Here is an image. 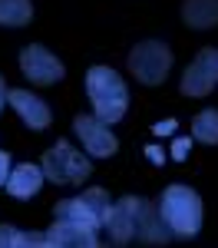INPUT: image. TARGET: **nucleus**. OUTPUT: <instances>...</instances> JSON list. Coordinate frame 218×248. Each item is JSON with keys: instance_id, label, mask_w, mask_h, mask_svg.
Here are the masks:
<instances>
[{"instance_id": "10", "label": "nucleus", "mask_w": 218, "mask_h": 248, "mask_svg": "<svg viewBox=\"0 0 218 248\" xmlns=\"http://www.w3.org/2000/svg\"><path fill=\"white\" fill-rule=\"evenodd\" d=\"M46 245L50 248H96L99 245V232L89 225H79L70 218H57L46 229Z\"/></svg>"}, {"instance_id": "13", "label": "nucleus", "mask_w": 218, "mask_h": 248, "mask_svg": "<svg viewBox=\"0 0 218 248\" xmlns=\"http://www.w3.org/2000/svg\"><path fill=\"white\" fill-rule=\"evenodd\" d=\"M182 20L192 30L218 27V0H182Z\"/></svg>"}, {"instance_id": "16", "label": "nucleus", "mask_w": 218, "mask_h": 248, "mask_svg": "<svg viewBox=\"0 0 218 248\" xmlns=\"http://www.w3.org/2000/svg\"><path fill=\"white\" fill-rule=\"evenodd\" d=\"M33 20V3L30 0H0V27H27Z\"/></svg>"}, {"instance_id": "5", "label": "nucleus", "mask_w": 218, "mask_h": 248, "mask_svg": "<svg viewBox=\"0 0 218 248\" xmlns=\"http://www.w3.org/2000/svg\"><path fill=\"white\" fill-rule=\"evenodd\" d=\"M119 202L132 215V242H139V245H169L172 242V232L162 222L159 205H152L149 199H139V195H122Z\"/></svg>"}, {"instance_id": "1", "label": "nucleus", "mask_w": 218, "mask_h": 248, "mask_svg": "<svg viewBox=\"0 0 218 248\" xmlns=\"http://www.w3.org/2000/svg\"><path fill=\"white\" fill-rule=\"evenodd\" d=\"M159 215L169 225L172 238H195L202 232V195L189 189L185 182H172L162 192Z\"/></svg>"}, {"instance_id": "12", "label": "nucleus", "mask_w": 218, "mask_h": 248, "mask_svg": "<svg viewBox=\"0 0 218 248\" xmlns=\"http://www.w3.org/2000/svg\"><path fill=\"white\" fill-rule=\"evenodd\" d=\"M43 166H30V162H23V166H14L10 175H7V186L3 189L10 192L14 199H33L40 189H43Z\"/></svg>"}, {"instance_id": "9", "label": "nucleus", "mask_w": 218, "mask_h": 248, "mask_svg": "<svg viewBox=\"0 0 218 248\" xmlns=\"http://www.w3.org/2000/svg\"><path fill=\"white\" fill-rule=\"evenodd\" d=\"M73 133L83 139L86 153L96 155V159H109V155H116V149H119V139L109 133V123H102L96 113L93 116H76V119H73Z\"/></svg>"}, {"instance_id": "19", "label": "nucleus", "mask_w": 218, "mask_h": 248, "mask_svg": "<svg viewBox=\"0 0 218 248\" xmlns=\"http://www.w3.org/2000/svg\"><path fill=\"white\" fill-rule=\"evenodd\" d=\"M178 129V119H165V123H156L149 133H156V136H169V133H175Z\"/></svg>"}, {"instance_id": "15", "label": "nucleus", "mask_w": 218, "mask_h": 248, "mask_svg": "<svg viewBox=\"0 0 218 248\" xmlns=\"http://www.w3.org/2000/svg\"><path fill=\"white\" fill-rule=\"evenodd\" d=\"M0 248H50L46 232H20L14 225H0Z\"/></svg>"}, {"instance_id": "8", "label": "nucleus", "mask_w": 218, "mask_h": 248, "mask_svg": "<svg viewBox=\"0 0 218 248\" xmlns=\"http://www.w3.org/2000/svg\"><path fill=\"white\" fill-rule=\"evenodd\" d=\"M20 70H23V77L30 79V83H37V86H53V83H59V79L66 77L59 57L50 53L46 46H40V43H30V46L20 50Z\"/></svg>"}, {"instance_id": "17", "label": "nucleus", "mask_w": 218, "mask_h": 248, "mask_svg": "<svg viewBox=\"0 0 218 248\" xmlns=\"http://www.w3.org/2000/svg\"><path fill=\"white\" fill-rule=\"evenodd\" d=\"M192 139L205 146H218V109H202L192 119Z\"/></svg>"}, {"instance_id": "2", "label": "nucleus", "mask_w": 218, "mask_h": 248, "mask_svg": "<svg viewBox=\"0 0 218 248\" xmlns=\"http://www.w3.org/2000/svg\"><path fill=\"white\" fill-rule=\"evenodd\" d=\"M86 96L93 103V113L102 123H119L126 109H129V90H126V79L119 77L116 70L109 66H89L86 70Z\"/></svg>"}, {"instance_id": "3", "label": "nucleus", "mask_w": 218, "mask_h": 248, "mask_svg": "<svg viewBox=\"0 0 218 248\" xmlns=\"http://www.w3.org/2000/svg\"><path fill=\"white\" fill-rule=\"evenodd\" d=\"M129 73L142 83V86H159L165 83L169 70H172V50L162 40H142L129 50Z\"/></svg>"}, {"instance_id": "11", "label": "nucleus", "mask_w": 218, "mask_h": 248, "mask_svg": "<svg viewBox=\"0 0 218 248\" xmlns=\"http://www.w3.org/2000/svg\"><path fill=\"white\" fill-rule=\"evenodd\" d=\"M7 103L17 109V116L30 126V129H46L50 123H53V113H50V106L40 99V96H33V93H27V90H10L7 93Z\"/></svg>"}, {"instance_id": "6", "label": "nucleus", "mask_w": 218, "mask_h": 248, "mask_svg": "<svg viewBox=\"0 0 218 248\" xmlns=\"http://www.w3.org/2000/svg\"><path fill=\"white\" fill-rule=\"evenodd\" d=\"M109 192L106 189H86L83 195H73V199H63L57 202L53 215L57 218H70V222H79V225H89V229H102L106 222V212H109Z\"/></svg>"}, {"instance_id": "4", "label": "nucleus", "mask_w": 218, "mask_h": 248, "mask_svg": "<svg viewBox=\"0 0 218 248\" xmlns=\"http://www.w3.org/2000/svg\"><path fill=\"white\" fill-rule=\"evenodd\" d=\"M93 162L83 159V153H76L66 139H59L57 146H50L43 153V175L57 186H79L83 179H89Z\"/></svg>"}, {"instance_id": "18", "label": "nucleus", "mask_w": 218, "mask_h": 248, "mask_svg": "<svg viewBox=\"0 0 218 248\" xmlns=\"http://www.w3.org/2000/svg\"><path fill=\"white\" fill-rule=\"evenodd\" d=\"M189 149H192V139H185V136L175 139V142H172V159H175V162H185Z\"/></svg>"}, {"instance_id": "14", "label": "nucleus", "mask_w": 218, "mask_h": 248, "mask_svg": "<svg viewBox=\"0 0 218 248\" xmlns=\"http://www.w3.org/2000/svg\"><path fill=\"white\" fill-rule=\"evenodd\" d=\"M102 229H106V235H109L113 245H129V242H132V215H129V209H126L122 202L109 205Z\"/></svg>"}, {"instance_id": "20", "label": "nucleus", "mask_w": 218, "mask_h": 248, "mask_svg": "<svg viewBox=\"0 0 218 248\" xmlns=\"http://www.w3.org/2000/svg\"><path fill=\"white\" fill-rule=\"evenodd\" d=\"M7 175H10V155L0 153V189L7 186Z\"/></svg>"}, {"instance_id": "21", "label": "nucleus", "mask_w": 218, "mask_h": 248, "mask_svg": "<svg viewBox=\"0 0 218 248\" xmlns=\"http://www.w3.org/2000/svg\"><path fill=\"white\" fill-rule=\"evenodd\" d=\"M145 155H149V162H156V166L165 162V153H162L159 146H145Z\"/></svg>"}, {"instance_id": "7", "label": "nucleus", "mask_w": 218, "mask_h": 248, "mask_svg": "<svg viewBox=\"0 0 218 248\" xmlns=\"http://www.w3.org/2000/svg\"><path fill=\"white\" fill-rule=\"evenodd\" d=\"M218 86V50L215 46H205L198 50V57L185 66L182 73V96H192V99H202L208 96Z\"/></svg>"}]
</instances>
